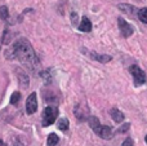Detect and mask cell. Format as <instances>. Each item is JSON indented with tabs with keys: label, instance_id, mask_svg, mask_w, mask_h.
Returning a JSON list of instances; mask_svg holds the SVG:
<instances>
[{
	"label": "cell",
	"instance_id": "obj_1",
	"mask_svg": "<svg viewBox=\"0 0 147 146\" xmlns=\"http://www.w3.org/2000/svg\"><path fill=\"white\" fill-rule=\"evenodd\" d=\"M5 57L8 59H18L31 71H36L40 64L39 57L36 56L30 41L25 38H21L17 41H14L12 44V48L5 52Z\"/></svg>",
	"mask_w": 147,
	"mask_h": 146
},
{
	"label": "cell",
	"instance_id": "obj_2",
	"mask_svg": "<svg viewBox=\"0 0 147 146\" xmlns=\"http://www.w3.org/2000/svg\"><path fill=\"white\" fill-rule=\"evenodd\" d=\"M57 116H58V109L56 106H47L43 111V120H41L43 127L52 126L56 122Z\"/></svg>",
	"mask_w": 147,
	"mask_h": 146
},
{
	"label": "cell",
	"instance_id": "obj_3",
	"mask_svg": "<svg viewBox=\"0 0 147 146\" xmlns=\"http://www.w3.org/2000/svg\"><path fill=\"white\" fill-rule=\"evenodd\" d=\"M129 72L132 74V76H133L134 85L140 87V85H142V84H145L146 83V74L140 66H137V65H132V66L129 67Z\"/></svg>",
	"mask_w": 147,
	"mask_h": 146
},
{
	"label": "cell",
	"instance_id": "obj_4",
	"mask_svg": "<svg viewBox=\"0 0 147 146\" xmlns=\"http://www.w3.org/2000/svg\"><path fill=\"white\" fill-rule=\"evenodd\" d=\"M117 25H119V30H120V32H121V35L124 36V38H129L130 35H133V32H134V27H133L132 25H129L124 18H121V17L117 18Z\"/></svg>",
	"mask_w": 147,
	"mask_h": 146
},
{
	"label": "cell",
	"instance_id": "obj_5",
	"mask_svg": "<svg viewBox=\"0 0 147 146\" xmlns=\"http://www.w3.org/2000/svg\"><path fill=\"white\" fill-rule=\"evenodd\" d=\"M36 110H38V96L34 92L28 96L27 101H26V113L28 115H32Z\"/></svg>",
	"mask_w": 147,
	"mask_h": 146
},
{
	"label": "cell",
	"instance_id": "obj_6",
	"mask_svg": "<svg viewBox=\"0 0 147 146\" xmlns=\"http://www.w3.org/2000/svg\"><path fill=\"white\" fill-rule=\"evenodd\" d=\"M74 113H75L76 118L79 119V120H86V119L89 118V111H88V107H86L85 105H81V103H79V105L75 106V109H74Z\"/></svg>",
	"mask_w": 147,
	"mask_h": 146
},
{
	"label": "cell",
	"instance_id": "obj_7",
	"mask_svg": "<svg viewBox=\"0 0 147 146\" xmlns=\"http://www.w3.org/2000/svg\"><path fill=\"white\" fill-rule=\"evenodd\" d=\"M14 71H16V75H17V78H18V82H20V84L22 85L23 88H28V84H30L28 75L26 74V72L23 71L21 67H16Z\"/></svg>",
	"mask_w": 147,
	"mask_h": 146
},
{
	"label": "cell",
	"instance_id": "obj_8",
	"mask_svg": "<svg viewBox=\"0 0 147 146\" xmlns=\"http://www.w3.org/2000/svg\"><path fill=\"white\" fill-rule=\"evenodd\" d=\"M88 123H89V127L92 128V131H94V133L96 135H99V132H101V128H102V124L99 123L98 118L94 115L89 116L88 118Z\"/></svg>",
	"mask_w": 147,
	"mask_h": 146
},
{
	"label": "cell",
	"instance_id": "obj_9",
	"mask_svg": "<svg viewBox=\"0 0 147 146\" xmlns=\"http://www.w3.org/2000/svg\"><path fill=\"white\" fill-rule=\"evenodd\" d=\"M89 56H90L92 59L98 61V62H101V64H106V62H110L112 59V57L109 56V54H99V53H96V52H90Z\"/></svg>",
	"mask_w": 147,
	"mask_h": 146
},
{
	"label": "cell",
	"instance_id": "obj_10",
	"mask_svg": "<svg viewBox=\"0 0 147 146\" xmlns=\"http://www.w3.org/2000/svg\"><path fill=\"white\" fill-rule=\"evenodd\" d=\"M79 31H81V32H90L92 31V22L90 20H89L88 17H83L81 18V22L80 25L78 26Z\"/></svg>",
	"mask_w": 147,
	"mask_h": 146
},
{
	"label": "cell",
	"instance_id": "obj_11",
	"mask_svg": "<svg viewBox=\"0 0 147 146\" xmlns=\"http://www.w3.org/2000/svg\"><path fill=\"white\" fill-rule=\"evenodd\" d=\"M110 115H111V118H112V120L115 122V123H121L123 120H124V114L121 113V111L119 110V109H116V107H112L111 110H110Z\"/></svg>",
	"mask_w": 147,
	"mask_h": 146
},
{
	"label": "cell",
	"instance_id": "obj_12",
	"mask_svg": "<svg viewBox=\"0 0 147 146\" xmlns=\"http://www.w3.org/2000/svg\"><path fill=\"white\" fill-rule=\"evenodd\" d=\"M117 8H119L120 10H123L124 13L129 14V16H136V14H138V10L136 9L133 5H130V4H119V5H117Z\"/></svg>",
	"mask_w": 147,
	"mask_h": 146
},
{
	"label": "cell",
	"instance_id": "obj_13",
	"mask_svg": "<svg viewBox=\"0 0 147 146\" xmlns=\"http://www.w3.org/2000/svg\"><path fill=\"white\" fill-rule=\"evenodd\" d=\"M98 136L101 137V139H105V140H111L112 136H114V132H112V129L110 128L109 126H102L101 132H99Z\"/></svg>",
	"mask_w": 147,
	"mask_h": 146
},
{
	"label": "cell",
	"instance_id": "obj_14",
	"mask_svg": "<svg viewBox=\"0 0 147 146\" xmlns=\"http://www.w3.org/2000/svg\"><path fill=\"white\" fill-rule=\"evenodd\" d=\"M59 142V137L56 133H51L47 139V145L48 146H56Z\"/></svg>",
	"mask_w": 147,
	"mask_h": 146
},
{
	"label": "cell",
	"instance_id": "obj_15",
	"mask_svg": "<svg viewBox=\"0 0 147 146\" xmlns=\"http://www.w3.org/2000/svg\"><path fill=\"white\" fill-rule=\"evenodd\" d=\"M69 126H70V122L67 118H62L58 120V129L59 131H63L66 132L67 129H69Z\"/></svg>",
	"mask_w": 147,
	"mask_h": 146
},
{
	"label": "cell",
	"instance_id": "obj_16",
	"mask_svg": "<svg viewBox=\"0 0 147 146\" xmlns=\"http://www.w3.org/2000/svg\"><path fill=\"white\" fill-rule=\"evenodd\" d=\"M49 71H51V69L44 70V71L40 72V76L43 78L44 82H45L47 84H51V82H52V74H49Z\"/></svg>",
	"mask_w": 147,
	"mask_h": 146
},
{
	"label": "cell",
	"instance_id": "obj_17",
	"mask_svg": "<svg viewBox=\"0 0 147 146\" xmlns=\"http://www.w3.org/2000/svg\"><path fill=\"white\" fill-rule=\"evenodd\" d=\"M137 16L143 23H147V8H142V9H140Z\"/></svg>",
	"mask_w": 147,
	"mask_h": 146
},
{
	"label": "cell",
	"instance_id": "obj_18",
	"mask_svg": "<svg viewBox=\"0 0 147 146\" xmlns=\"http://www.w3.org/2000/svg\"><path fill=\"white\" fill-rule=\"evenodd\" d=\"M8 17H9V12H8V8L5 7V5H3L1 8H0V18L1 20H8Z\"/></svg>",
	"mask_w": 147,
	"mask_h": 146
},
{
	"label": "cell",
	"instance_id": "obj_19",
	"mask_svg": "<svg viewBox=\"0 0 147 146\" xmlns=\"http://www.w3.org/2000/svg\"><path fill=\"white\" fill-rule=\"evenodd\" d=\"M20 98H21V93L20 92H14L12 95V97H10V103H12V105H16V103L20 101Z\"/></svg>",
	"mask_w": 147,
	"mask_h": 146
},
{
	"label": "cell",
	"instance_id": "obj_20",
	"mask_svg": "<svg viewBox=\"0 0 147 146\" xmlns=\"http://www.w3.org/2000/svg\"><path fill=\"white\" fill-rule=\"evenodd\" d=\"M10 35H9V32H8V30H5L4 31V35H3V38H1V43H4V44H8L10 41Z\"/></svg>",
	"mask_w": 147,
	"mask_h": 146
},
{
	"label": "cell",
	"instance_id": "obj_21",
	"mask_svg": "<svg viewBox=\"0 0 147 146\" xmlns=\"http://www.w3.org/2000/svg\"><path fill=\"white\" fill-rule=\"evenodd\" d=\"M129 127H130V124L129 123H125V124H123L121 127H120L119 129H117V133H125V132L128 131V129H129Z\"/></svg>",
	"mask_w": 147,
	"mask_h": 146
},
{
	"label": "cell",
	"instance_id": "obj_22",
	"mask_svg": "<svg viewBox=\"0 0 147 146\" xmlns=\"http://www.w3.org/2000/svg\"><path fill=\"white\" fill-rule=\"evenodd\" d=\"M121 146H133V140L130 139V137H128V139H125V141L121 144Z\"/></svg>",
	"mask_w": 147,
	"mask_h": 146
},
{
	"label": "cell",
	"instance_id": "obj_23",
	"mask_svg": "<svg viewBox=\"0 0 147 146\" xmlns=\"http://www.w3.org/2000/svg\"><path fill=\"white\" fill-rule=\"evenodd\" d=\"M10 146H25V145H23V142H22V141H20L18 139H16L14 141L12 142V145H10Z\"/></svg>",
	"mask_w": 147,
	"mask_h": 146
},
{
	"label": "cell",
	"instance_id": "obj_24",
	"mask_svg": "<svg viewBox=\"0 0 147 146\" xmlns=\"http://www.w3.org/2000/svg\"><path fill=\"white\" fill-rule=\"evenodd\" d=\"M0 146H5V145H4V141H3V140H0Z\"/></svg>",
	"mask_w": 147,
	"mask_h": 146
},
{
	"label": "cell",
	"instance_id": "obj_25",
	"mask_svg": "<svg viewBox=\"0 0 147 146\" xmlns=\"http://www.w3.org/2000/svg\"><path fill=\"white\" fill-rule=\"evenodd\" d=\"M145 141L147 142V135H146V137H145Z\"/></svg>",
	"mask_w": 147,
	"mask_h": 146
}]
</instances>
